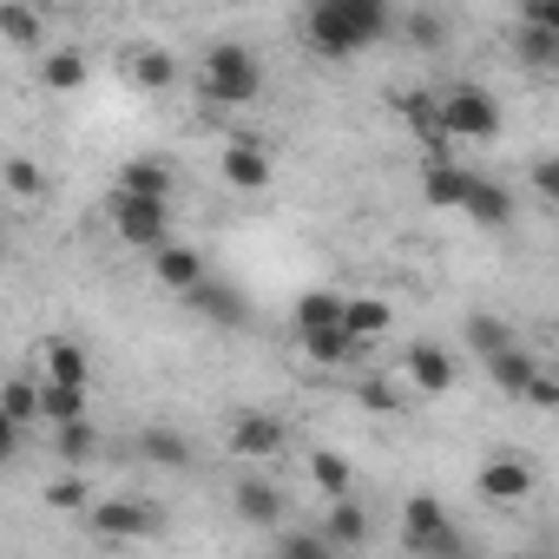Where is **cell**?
<instances>
[{
	"label": "cell",
	"instance_id": "obj_23",
	"mask_svg": "<svg viewBox=\"0 0 559 559\" xmlns=\"http://www.w3.org/2000/svg\"><path fill=\"white\" fill-rule=\"evenodd\" d=\"M171 185H178V178H171L165 158H132V165L119 171V191H132V198H165V204H171Z\"/></svg>",
	"mask_w": 559,
	"mask_h": 559
},
{
	"label": "cell",
	"instance_id": "obj_15",
	"mask_svg": "<svg viewBox=\"0 0 559 559\" xmlns=\"http://www.w3.org/2000/svg\"><path fill=\"white\" fill-rule=\"evenodd\" d=\"M230 500H237V520H250V526H276V520H284V487H270L257 474H243Z\"/></svg>",
	"mask_w": 559,
	"mask_h": 559
},
{
	"label": "cell",
	"instance_id": "obj_35",
	"mask_svg": "<svg viewBox=\"0 0 559 559\" xmlns=\"http://www.w3.org/2000/svg\"><path fill=\"white\" fill-rule=\"evenodd\" d=\"M520 402H526V408H539V415H552V408H559V382H552L546 369H533V376H526V389H520Z\"/></svg>",
	"mask_w": 559,
	"mask_h": 559
},
{
	"label": "cell",
	"instance_id": "obj_28",
	"mask_svg": "<svg viewBox=\"0 0 559 559\" xmlns=\"http://www.w3.org/2000/svg\"><path fill=\"white\" fill-rule=\"evenodd\" d=\"M290 323H297V336L323 330V323H343V290H304L297 310H290Z\"/></svg>",
	"mask_w": 559,
	"mask_h": 559
},
{
	"label": "cell",
	"instance_id": "obj_14",
	"mask_svg": "<svg viewBox=\"0 0 559 559\" xmlns=\"http://www.w3.org/2000/svg\"><path fill=\"white\" fill-rule=\"evenodd\" d=\"M467 185H474V171H467V165H454V158H428V171H421V198H428V204H441V211H461Z\"/></svg>",
	"mask_w": 559,
	"mask_h": 559
},
{
	"label": "cell",
	"instance_id": "obj_33",
	"mask_svg": "<svg viewBox=\"0 0 559 559\" xmlns=\"http://www.w3.org/2000/svg\"><path fill=\"white\" fill-rule=\"evenodd\" d=\"M0 178H8V191H14V198H27V204H34V198H47V171H40L34 158H8V171H0Z\"/></svg>",
	"mask_w": 559,
	"mask_h": 559
},
{
	"label": "cell",
	"instance_id": "obj_27",
	"mask_svg": "<svg viewBox=\"0 0 559 559\" xmlns=\"http://www.w3.org/2000/svg\"><path fill=\"white\" fill-rule=\"evenodd\" d=\"M40 86H47V93H80V86H86V53H73V47L47 53V60H40Z\"/></svg>",
	"mask_w": 559,
	"mask_h": 559
},
{
	"label": "cell",
	"instance_id": "obj_41",
	"mask_svg": "<svg viewBox=\"0 0 559 559\" xmlns=\"http://www.w3.org/2000/svg\"><path fill=\"white\" fill-rule=\"evenodd\" d=\"M533 191H539V198H559V165H552V158L533 165Z\"/></svg>",
	"mask_w": 559,
	"mask_h": 559
},
{
	"label": "cell",
	"instance_id": "obj_5",
	"mask_svg": "<svg viewBox=\"0 0 559 559\" xmlns=\"http://www.w3.org/2000/svg\"><path fill=\"white\" fill-rule=\"evenodd\" d=\"M112 230H119V243H132V250H158V243L171 237V204H165V198L112 191Z\"/></svg>",
	"mask_w": 559,
	"mask_h": 559
},
{
	"label": "cell",
	"instance_id": "obj_1",
	"mask_svg": "<svg viewBox=\"0 0 559 559\" xmlns=\"http://www.w3.org/2000/svg\"><path fill=\"white\" fill-rule=\"evenodd\" d=\"M395 27V8H356V0H317L310 21H304V40L323 53V60H356L369 53L382 34Z\"/></svg>",
	"mask_w": 559,
	"mask_h": 559
},
{
	"label": "cell",
	"instance_id": "obj_18",
	"mask_svg": "<svg viewBox=\"0 0 559 559\" xmlns=\"http://www.w3.org/2000/svg\"><path fill=\"white\" fill-rule=\"evenodd\" d=\"M40 362H47L53 382H93V356H86V343H73V336H47V343H40Z\"/></svg>",
	"mask_w": 559,
	"mask_h": 559
},
{
	"label": "cell",
	"instance_id": "obj_3",
	"mask_svg": "<svg viewBox=\"0 0 559 559\" xmlns=\"http://www.w3.org/2000/svg\"><path fill=\"white\" fill-rule=\"evenodd\" d=\"M435 126H441V139H467V145H493L500 139V99L487 93V86H448L441 99H435Z\"/></svg>",
	"mask_w": 559,
	"mask_h": 559
},
{
	"label": "cell",
	"instance_id": "obj_40",
	"mask_svg": "<svg viewBox=\"0 0 559 559\" xmlns=\"http://www.w3.org/2000/svg\"><path fill=\"white\" fill-rule=\"evenodd\" d=\"M520 21H533V27H559V0H520Z\"/></svg>",
	"mask_w": 559,
	"mask_h": 559
},
{
	"label": "cell",
	"instance_id": "obj_9",
	"mask_svg": "<svg viewBox=\"0 0 559 559\" xmlns=\"http://www.w3.org/2000/svg\"><path fill=\"white\" fill-rule=\"evenodd\" d=\"M145 257H152V270H158V284H165L171 297H185L191 284H204V276H211V263H204V257H198L191 243H171V237H165L158 250H145Z\"/></svg>",
	"mask_w": 559,
	"mask_h": 559
},
{
	"label": "cell",
	"instance_id": "obj_29",
	"mask_svg": "<svg viewBox=\"0 0 559 559\" xmlns=\"http://www.w3.org/2000/svg\"><path fill=\"white\" fill-rule=\"evenodd\" d=\"M310 480H317V487H323L330 500L356 493V467H349V461H343L336 448H317V454H310Z\"/></svg>",
	"mask_w": 559,
	"mask_h": 559
},
{
	"label": "cell",
	"instance_id": "obj_20",
	"mask_svg": "<svg viewBox=\"0 0 559 559\" xmlns=\"http://www.w3.org/2000/svg\"><path fill=\"white\" fill-rule=\"evenodd\" d=\"M132 454H139V461H152V467H191V441H185L178 428H139Z\"/></svg>",
	"mask_w": 559,
	"mask_h": 559
},
{
	"label": "cell",
	"instance_id": "obj_8",
	"mask_svg": "<svg viewBox=\"0 0 559 559\" xmlns=\"http://www.w3.org/2000/svg\"><path fill=\"white\" fill-rule=\"evenodd\" d=\"M474 487H480V500H487V507H520V500L533 493V467H526L520 454H487Z\"/></svg>",
	"mask_w": 559,
	"mask_h": 559
},
{
	"label": "cell",
	"instance_id": "obj_22",
	"mask_svg": "<svg viewBox=\"0 0 559 559\" xmlns=\"http://www.w3.org/2000/svg\"><path fill=\"white\" fill-rule=\"evenodd\" d=\"M230 448L237 454H276L284 448V421L276 415H237L230 421Z\"/></svg>",
	"mask_w": 559,
	"mask_h": 559
},
{
	"label": "cell",
	"instance_id": "obj_2",
	"mask_svg": "<svg viewBox=\"0 0 559 559\" xmlns=\"http://www.w3.org/2000/svg\"><path fill=\"white\" fill-rule=\"evenodd\" d=\"M198 93L211 106H250L263 93V60L243 47V40H217L198 67Z\"/></svg>",
	"mask_w": 559,
	"mask_h": 559
},
{
	"label": "cell",
	"instance_id": "obj_26",
	"mask_svg": "<svg viewBox=\"0 0 559 559\" xmlns=\"http://www.w3.org/2000/svg\"><path fill=\"white\" fill-rule=\"evenodd\" d=\"M480 362H487V376H493L507 395H520V389H526V376L539 369V362H533V349H520V343H507V349H493V356H480Z\"/></svg>",
	"mask_w": 559,
	"mask_h": 559
},
{
	"label": "cell",
	"instance_id": "obj_24",
	"mask_svg": "<svg viewBox=\"0 0 559 559\" xmlns=\"http://www.w3.org/2000/svg\"><path fill=\"white\" fill-rule=\"evenodd\" d=\"M53 454H60L67 467H86V461L99 454V428H93L86 415H73V421H53Z\"/></svg>",
	"mask_w": 559,
	"mask_h": 559
},
{
	"label": "cell",
	"instance_id": "obj_19",
	"mask_svg": "<svg viewBox=\"0 0 559 559\" xmlns=\"http://www.w3.org/2000/svg\"><path fill=\"white\" fill-rule=\"evenodd\" d=\"M389 323H395V310H389L382 297H343V330H349V336L382 343V336H389Z\"/></svg>",
	"mask_w": 559,
	"mask_h": 559
},
{
	"label": "cell",
	"instance_id": "obj_12",
	"mask_svg": "<svg viewBox=\"0 0 559 559\" xmlns=\"http://www.w3.org/2000/svg\"><path fill=\"white\" fill-rule=\"evenodd\" d=\"M185 304L198 310V317H211V323H224V330H237V323H250V304L230 290V284H217V276H204V284H191L185 290Z\"/></svg>",
	"mask_w": 559,
	"mask_h": 559
},
{
	"label": "cell",
	"instance_id": "obj_7",
	"mask_svg": "<svg viewBox=\"0 0 559 559\" xmlns=\"http://www.w3.org/2000/svg\"><path fill=\"white\" fill-rule=\"evenodd\" d=\"M402 376H408L415 395H448L461 382V356L448 343H408L402 349Z\"/></svg>",
	"mask_w": 559,
	"mask_h": 559
},
{
	"label": "cell",
	"instance_id": "obj_37",
	"mask_svg": "<svg viewBox=\"0 0 559 559\" xmlns=\"http://www.w3.org/2000/svg\"><path fill=\"white\" fill-rule=\"evenodd\" d=\"M47 507H60V513L93 507V500H86V480H73V474H67V480H53V487H47Z\"/></svg>",
	"mask_w": 559,
	"mask_h": 559
},
{
	"label": "cell",
	"instance_id": "obj_16",
	"mask_svg": "<svg viewBox=\"0 0 559 559\" xmlns=\"http://www.w3.org/2000/svg\"><path fill=\"white\" fill-rule=\"evenodd\" d=\"M513 53H520L526 73H552V67H559V27H533V21H520V27H513Z\"/></svg>",
	"mask_w": 559,
	"mask_h": 559
},
{
	"label": "cell",
	"instance_id": "obj_30",
	"mask_svg": "<svg viewBox=\"0 0 559 559\" xmlns=\"http://www.w3.org/2000/svg\"><path fill=\"white\" fill-rule=\"evenodd\" d=\"M402 40H408V47H421V53H435V47L448 40L441 8H415V14H402Z\"/></svg>",
	"mask_w": 559,
	"mask_h": 559
},
{
	"label": "cell",
	"instance_id": "obj_42",
	"mask_svg": "<svg viewBox=\"0 0 559 559\" xmlns=\"http://www.w3.org/2000/svg\"><path fill=\"white\" fill-rule=\"evenodd\" d=\"M356 8H395V0H356Z\"/></svg>",
	"mask_w": 559,
	"mask_h": 559
},
{
	"label": "cell",
	"instance_id": "obj_4",
	"mask_svg": "<svg viewBox=\"0 0 559 559\" xmlns=\"http://www.w3.org/2000/svg\"><path fill=\"white\" fill-rule=\"evenodd\" d=\"M402 546L421 552V559H461V552H467L461 526L448 520V507H441L435 493H415V500L402 507Z\"/></svg>",
	"mask_w": 559,
	"mask_h": 559
},
{
	"label": "cell",
	"instance_id": "obj_31",
	"mask_svg": "<svg viewBox=\"0 0 559 559\" xmlns=\"http://www.w3.org/2000/svg\"><path fill=\"white\" fill-rule=\"evenodd\" d=\"M0 408H8L21 428H34V421H40V382H27V376L0 382Z\"/></svg>",
	"mask_w": 559,
	"mask_h": 559
},
{
	"label": "cell",
	"instance_id": "obj_17",
	"mask_svg": "<svg viewBox=\"0 0 559 559\" xmlns=\"http://www.w3.org/2000/svg\"><path fill=\"white\" fill-rule=\"evenodd\" d=\"M126 80H132L139 93H171V86H178V60H171L165 47H139V53L126 60Z\"/></svg>",
	"mask_w": 559,
	"mask_h": 559
},
{
	"label": "cell",
	"instance_id": "obj_39",
	"mask_svg": "<svg viewBox=\"0 0 559 559\" xmlns=\"http://www.w3.org/2000/svg\"><path fill=\"white\" fill-rule=\"evenodd\" d=\"M21 441H27V428L8 415V408H0V467H14V454H21Z\"/></svg>",
	"mask_w": 559,
	"mask_h": 559
},
{
	"label": "cell",
	"instance_id": "obj_32",
	"mask_svg": "<svg viewBox=\"0 0 559 559\" xmlns=\"http://www.w3.org/2000/svg\"><path fill=\"white\" fill-rule=\"evenodd\" d=\"M0 34H8L14 47H40V34H47V27H40V14H34V8L8 0V8H0Z\"/></svg>",
	"mask_w": 559,
	"mask_h": 559
},
{
	"label": "cell",
	"instance_id": "obj_36",
	"mask_svg": "<svg viewBox=\"0 0 559 559\" xmlns=\"http://www.w3.org/2000/svg\"><path fill=\"white\" fill-rule=\"evenodd\" d=\"M356 402H362L369 415H395V408H402V389H395V382H362Z\"/></svg>",
	"mask_w": 559,
	"mask_h": 559
},
{
	"label": "cell",
	"instance_id": "obj_11",
	"mask_svg": "<svg viewBox=\"0 0 559 559\" xmlns=\"http://www.w3.org/2000/svg\"><path fill=\"white\" fill-rule=\"evenodd\" d=\"M217 171H224L230 191H263V185H270V158H263L257 139H230L224 158H217Z\"/></svg>",
	"mask_w": 559,
	"mask_h": 559
},
{
	"label": "cell",
	"instance_id": "obj_13",
	"mask_svg": "<svg viewBox=\"0 0 559 559\" xmlns=\"http://www.w3.org/2000/svg\"><path fill=\"white\" fill-rule=\"evenodd\" d=\"M461 211H467V217H474L480 230H507V224H513V191L474 171V185H467V198H461Z\"/></svg>",
	"mask_w": 559,
	"mask_h": 559
},
{
	"label": "cell",
	"instance_id": "obj_43",
	"mask_svg": "<svg viewBox=\"0 0 559 559\" xmlns=\"http://www.w3.org/2000/svg\"><path fill=\"white\" fill-rule=\"evenodd\" d=\"M0 250H8V243H0Z\"/></svg>",
	"mask_w": 559,
	"mask_h": 559
},
{
	"label": "cell",
	"instance_id": "obj_25",
	"mask_svg": "<svg viewBox=\"0 0 559 559\" xmlns=\"http://www.w3.org/2000/svg\"><path fill=\"white\" fill-rule=\"evenodd\" d=\"M86 389H93V382H53V376H40V421H73V415H86Z\"/></svg>",
	"mask_w": 559,
	"mask_h": 559
},
{
	"label": "cell",
	"instance_id": "obj_10",
	"mask_svg": "<svg viewBox=\"0 0 559 559\" xmlns=\"http://www.w3.org/2000/svg\"><path fill=\"white\" fill-rule=\"evenodd\" d=\"M297 343H304V356H310L317 369H349V362H362V356H369V343H362V336H349L343 323H323V330H304Z\"/></svg>",
	"mask_w": 559,
	"mask_h": 559
},
{
	"label": "cell",
	"instance_id": "obj_6",
	"mask_svg": "<svg viewBox=\"0 0 559 559\" xmlns=\"http://www.w3.org/2000/svg\"><path fill=\"white\" fill-rule=\"evenodd\" d=\"M158 526H165L158 500H139V493H112V500L93 507V533L99 539H152Z\"/></svg>",
	"mask_w": 559,
	"mask_h": 559
},
{
	"label": "cell",
	"instance_id": "obj_21",
	"mask_svg": "<svg viewBox=\"0 0 559 559\" xmlns=\"http://www.w3.org/2000/svg\"><path fill=\"white\" fill-rule=\"evenodd\" d=\"M323 539L343 552V546H369V513L356 507V493H343V500H330V520H323Z\"/></svg>",
	"mask_w": 559,
	"mask_h": 559
},
{
	"label": "cell",
	"instance_id": "obj_34",
	"mask_svg": "<svg viewBox=\"0 0 559 559\" xmlns=\"http://www.w3.org/2000/svg\"><path fill=\"white\" fill-rule=\"evenodd\" d=\"M507 343H520V336H513L500 317H474V323H467V349H474V356H493V349H507Z\"/></svg>",
	"mask_w": 559,
	"mask_h": 559
},
{
	"label": "cell",
	"instance_id": "obj_38",
	"mask_svg": "<svg viewBox=\"0 0 559 559\" xmlns=\"http://www.w3.org/2000/svg\"><path fill=\"white\" fill-rule=\"evenodd\" d=\"M284 552H290V559H330L336 546H330L323 533H297V526H290V533H284Z\"/></svg>",
	"mask_w": 559,
	"mask_h": 559
}]
</instances>
